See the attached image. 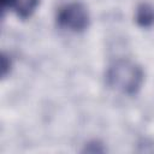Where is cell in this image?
Instances as JSON below:
<instances>
[{
	"mask_svg": "<svg viewBox=\"0 0 154 154\" xmlns=\"http://www.w3.org/2000/svg\"><path fill=\"white\" fill-rule=\"evenodd\" d=\"M105 78L111 89L125 95H135L143 84L144 72L134 60L117 59L107 67Z\"/></svg>",
	"mask_w": 154,
	"mask_h": 154,
	"instance_id": "1",
	"label": "cell"
},
{
	"mask_svg": "<svg viewBox=\"0 0 154 154\" xmlns=\"http://www.w3.org/2000/svg\"><path fill=\"white\" fill-rule=\"evenodd\" d=\"M57 23L61 29L71 32H82L90 24V14L81 1H72L61 6L57 13Z\"/></svg>",
	"mask_w": 154,
	"mask_h": 154,
	"instance_id": "2",
	"label": "cell"
},
{
	"mask_svg": "<svg viewBox=\"0 0 154 154\" xmlns=\"http://www.w3.org/2000/svg\"><path fill=\"white\" fill-rule=\"evenodd\" d=\"M2 8H10L19 18H29L37 8L40 0H1Z\"/></svg>",
	"mask_w": 154,
	"mask_h": 154,
	"instance_id": "3",
	"label": "cell"
},
{
	"mask_svg": "<svg viewBox=\"0 0 154 154\" xmlns=\"http://www.w3.org/2000/svg\"><path fill=\"white\" fill-rule=\"evenodd\" d=\"M135 19L142 28H150L154 25V6L147 2L141 4L136 10Z\"/></svg>",
	"mask_w": 154,
	"mask_h": 154,
	"instance_id": "4",
	"label": "cell"
},
{
	"mask_svg": "<svg viewBox=\"0 0 154 154\" xmlns=\"http://www.w3.org/2000/svg\"><path fill=\"white\" fill-rule=\"evenodd\" d=\"M10 69H11V60L6 64V55L2 54V58H1V76L5 77Z\"/></svg>",
	"mask_w": 154,
	"mask_h": 154,
	"instance_id": "5",
	"label": "cell"
}]
</instances>
